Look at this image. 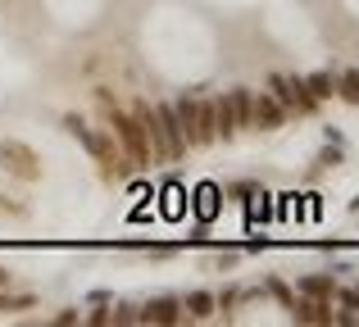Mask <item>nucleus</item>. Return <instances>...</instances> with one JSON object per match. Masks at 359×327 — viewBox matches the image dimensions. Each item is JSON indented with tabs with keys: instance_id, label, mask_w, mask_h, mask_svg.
<instances>
[{
	"instance_id": "nucleus-8",
	"label": "nucleus",
	"mask_w": 359,
	"mask_h": 327,
	"mask_svg": "<svg viewBox=\"0 0 359 327\" xmlns=\"http://www.w3.org/2000/svg\"><path fill=\"white\" fill-rule=\"evenodd\" d=\"M155 218H164V223H182L187 218V209H191V195H187V186L182 182H164V186H155Z\"/></svg>"
},
{
	"instance_id": "nucleus-25",
	"label": "nucleus",
	"mask_w": 359,
	"mask_h": 327,
	"mask_svg": "<svg viewBox=\"0 0 359 327\" xmlns=\"http://www.w3.org/2000/svg\"><path fill=\"white\" fill-rule=\"evenodd\" d=\"M82 323H91V327H109V305H91V314H82Z\"/></svg>"
},
{
	"instance_id": "nucleus-14",
	"label": "nucleus",
	"mask_w": 359,
	"mask_h": 327,
	"mask_svg": "<svg viewBox=\"0 0 359 327\" xmlns=\"http://www.w3.org/2000/svg\"><path fill=\"white\" fill-rule=\"evenodd\" d=\"M305 87H309V96L323 105V100H337V73H327V69H314V73H305Z\"/></svg>"
},
{
	"instance_id": "nucleus-31",
	"label": "nucleus",
	"mask_w": 359,
	"mask_h": 327,
	"mask_svg": "<svg viewBox=\"0 0 359 327\" xmlns=\"http://www.w3.org/2000/svg\"><path fill=\"white\" fill-rule=\"evenodd\" d=\"M346 209H351V214H359V195H351V204H346Z\"/></svg>"
},
{
	"instance_id": "nucleus-22",
	"label": "nucleus",
	"mask_w": 359,
	"mask_h": 327,
	"mask_svg": "<svg viewBox=\"0 0 359 327\" xmlns=\"http://www.w3.org/2000/svg\"><path fill=\"white\" fill-rule=\"evenodd\" d=\"M237 264H241V246H223V250H214V255H210L214 273H232Z\"/></svg>"
},
{
	"instance_id": "nucleus-7",
	"label": "nucleus",
	"mask_w": 359,
	"mask_h": 327,
	"mask_svg": "<svg viewBox=\"0 0 359 327\" xmlns=\"http://www.w3.org/2000/svg\"><path fill=\"white\" fill-rule=\"evenodd\" d=\"M287 314H291V323L332 327V319H337V305H332V300H314V295H300V291H296V300L287 305Z\"/></svg>"
},
{
	"instance_id": "nucleus-6",
	"label": "nucleus",
	"mask_w": 359,
	"mask_h": 327,
	"mask_svg": "<svg viewBox=\"0 0 359 327\" xmlns=\"http://www.w3.org/2000/svg\"><path fill=\"white\" fill-rule=\"evenodd\" d=\"M187 195L196 200L191 209H187V218H196L201 228H210V223H214V218L223 214V204H228V195H223V186H214V182H201L196 191H187Z\"/></svg>"
},
{
	"instance_id": "nucleus-27",
	"label": "nucleus",
	"mask_w": 359,
	"mask_h": 327,
	"mask_svg": "<svg viewBox=\"0 0 359 327\" xmlns=\"http://www.w3.org/2000/svg\"><path fill=\"white\" fill-rule=\"evenodd\" d=\"M237 300H241V291H237V286H223V291H219V314H228Z\"/></svg>"
},
{
	"instance_id": "nucleus-29",
	"label": "nucleus",
	"mask_w": 359,
	"mask_h": 327,
	"mask_svg": "<svg viewBox=\"0 0 359 327\" xmlns=\"http://www.w3.org/2000/svg\"><path fill=\"white\" fill-rule=\"evenodd\" d=\"M109 300H114V295H109L105 286H96V291H87V305H109Z\"/></svg>"
},
{
	"instance_id": "nucleus-4",
	"label": "nucleus",
	"mask_w": 359,
	"mask_h": 327,
	"mask_svg": "<svg viewBox=\"0 0 359 327\" xmlns=\"http://www.w3.org/2000/svg\"><path fill=\"white\" fill-rule=\"evenodd\" d=\"M0 173H9L14 182H41L46 168H41L36 146L18 141V137H0Z\"/></svg>"
},
{
	"instance_id": "nucleus-1",
	"label": "nucleus",
	"mask_w": 359,
	"mask_h": 327,
	"mask_svg": "<svg viewBox=\"0 0 359 327\" xmlns=\"http://www.w3.org/2000/svg\"><path fill=\"white\" fill-rule=\"evenodd\" d=\"M132 118L141 123V132H146V141H150V155H155V164H177V160H187V137H182V127H177V114H173V105H164V100H146V96H132Z\"/></svg>"
},
{
	"instance_id": "nucleus-18",
	"label": "nucleus",
	"mask_w": 359,
	"mask_h": 327,
	"mask_svg": "<svg viewBox=\"0 0 359 327\" xmlns=\"http://www.w3.org/2000/svg\"><path fill=\"white\" fill-rule=\"evenodd\" d=\"M337 96H341L346 105L359 109V69H341V73H337Z\"/></svg>"
},
{
	"instance_id": "nucleus-26",
	"label": "nucleus",
	"mask_w": 359,
	"mask_h": 327,
	"mask_svg": "<svg viewBox=\"0 0 359 327\" xmlns=\"http://www.w3.org/2000/svg\"><path fill=\"white\" fill-rule=\"evenodd\" d=\"M50 323H55V327H78V323H82V309H60Z\"/></svg>"
},
{
	"instance_id": "nucleus-9",
	"label": "nucleus",
	"mask_w": 359,
	"mask_h": 327,
	"mask_svg": "<svg viewBox=\"0 0 359 327\" xmlns=\"http://www.w3.org/2000/svg\"><path fill=\"white\" fill-rule=\"evenodd\" d=\"M287 123H291L287 109H282L269 91H255V127H259V132H278V127H287Z\"/></svg>"
},
{
	"instance_id": "nucleus-24",
	"label": "nucleus",
	"mask_w": 359,
	"mask_h": 327,
	"mask_svg": "<svg viewBox=\"0 0 359 327\" xmlns=\"http://www.w3.org/2000/svg\"><path fill=\"white\" fill-rule=\"evenodd\" d=\"M269 246H273V237H269V232H250V237L241 241V255H264Z\"/></svg>"
},
{
	"instance_id": "nucleus-32",
	"label": "nucleus",
	"mask_w": 359,
	"mask_h": 327,
	"mask_svg": "<svg viewBox=\"0 0 359 327\" xmlns=\"http://www.w3.org/2000/svg\"><path fill=\"white\" fill-rule=\"evenodd\" d=\"M355 286H359V282H355Z\"/></svg>"
},
{
	"instance_id": "nucleus-12",
	"label": "nucleus",
	"mask_w": 359,
	"mask_h": 327,
	"mask_svg": "<svg viewBox=\"0 0 359 327\" xmlns=\"http://www.w3.org/2000/svg\"><path fill=\"white\" fill-rule=\"evenodd\" d=\"M214 123H219V141H237V114H232V96L228 91H219L214 96Z\"/></svg>"
},
{
	"instance_id": "nucleus-15",
	"label": "nucleus",
	"mask_w": 359,
	"mask_h": 327,
	"mask_svg": "<svg viewBox=\"0 0 359 327\" xmlns=\"http://www.w3.org/2000/svg\"><path fill=\"white\" fill-rule=\"evenodd\" d=\"M128 250H141L150 259H173L182 250V241H128Z\"/></svg>"
},
{
	"instance_id": "nucleus-21",
	"label": "nucleus",
	"mask_w": 359,
	"mask_h": 327,
	"mask_svg": "<svg viewBox=\"0 0 359 327\" xmlns=\"http://www.w3.org/2000/svg\"><path fill=\"white\" fill-rule=\"evenodd\" d=\"M264 291H269L273 300L282 305V309H287V305L296 300V286H287V277H282V273H269V282H264Z\"/></svg>"
},
{
	"instance_id": "nucleus-13",
	"label": "nucleus",
	"mask_w": 359,
	"mask_h": 327,
	"mask_svg": "<svg viewBox=\"0 0 359 327\" xmlns=\"http://www.w3.org/2000/svg\"><path fill=\"white\" fill-rule=\"evenodd\" d=\"M232 114H237V127L241 132H255V91L250 87H232Z\"/></svg>"
},
{
	"instance_id": "nucleus-16",
	"label": "nucleus",
	"mask_w": 359,
	"mask_h": 327,
	"mask_svg": "<svg viewBox=\"0 0 359 327\" xmlns=\"http://www.w3.org/2000/svg\"><path fill=\"white\" fill-rule=\"evenodd\" d=\"M23 309H36V295H27V291H9V286H0V314H23Z\"/></svg>"
},
{
	"instance_id": "nucleus-3",
	"label": "nucleus",
	"mask_w": 359,
	"mask_h": 327,
	"mask_svg": "<svg viewBox=\"0 0 359 327\" xmlns=\"http://www.w3.org/2000/svg\"><path fill=\"white\" fill-rule=\"evenodd\" d=\"M82 151L96 160V168H100V177L105 182H128L137 168H132V160L123 155V146L114 141V132L109 127H87V137H82Z\"/></svg>"
},
{
	"instance_id": "nucleus-17",
	"label": "nucleus",
	"mask_w": 359,
	"mask_h": 327,
	"mask_svg": "<svg viewBox=\"0 0 359 327\" xmlns=\"http://www.w3.org/2000/svg\"><path fill=\"white\" fill-rule=\"evenodd\" d=\"M141 300H109V327H137Z\"/></svg>"
},
{
	"instance_id": "nucleus-30",
	"label": "nucleus",
	"mask_w": 359,
	"mask_h": 327,
	"mask_svg": "<svg viewBox=\"0 0 359 327\" xmlns=\"http://www.w3.org/2000/svg\"><path fill=\"white\" fill-rule=\"evenodd\" d=\"M318 250H323V255H341L346 246H341V241H318Z\"/></svg>"
},
{
	"instance_id": "nucleus-11",
	"label": "nucleus",
	"mask_w": 359,
	"mask_h": 327,
	"mask_svg": "<svg viewBox=\"0 0 359 327\" xmlns=\"http://www.w3.org/2000/svg\"><path fill=\"white\" fill-rule=\"evenodd\" d=\"M296 291L300 295H314V300H332V295H337V277L327 273V268H323V273H300Z\"/></svg>"
},
{
	"instance_id": "nucleus-10",
	"label": "nucleus",
	"mask_w": 359,
	"mask_h": 327,
	"mask_svg": "<svg viewBox=\"0 0 359 327\" xmlns=\"http://www.w3.org/2000/svg\"><path fill=\"white\" fill-rule=\"evenodd\" d=\"M182 309H187V319H191V323H210L214 314H219V295L205 291V286H196V291L182 295Z\"/></svg>"
},
{
	"instance_id": "nucleus-20",
	"label": "nucleus",
	"mask_w": 359,
	"mask_h": 327,
	"mask_svg": "<svg viewBox=\"0 0 359 327\" xmlns=\"http://www.w3.org/2000/svg\"><path fill=\"white\" fill-rule=\"evenodd\" d=\"M223 195H228L232 204H241V209H250V204H255V195H259V182H245V177H241V182L223 186Z\"/></svg>"
},
{
	"instance_id": "nucleus-23",
	"label": "nucleus",
	"mask_w": 359,
	"mask_h": 327,
	"mask_svg": "<svg viewBox=\"0 0 359 327\" xmlns=\"http://www.w3.org/2000/svg\"><path fill=\"white\" fill-rule=\"evenodd\" d=\"M0 214H5V218H27V214H32V209H27V204L18 200V195L0 191Z\"/></svg>"
},
{
	"instance_id": "nucleus-19",
	"label": "nucleus",
	"mask_w": 359,
	"mask_h": 327,
	"mask_svg": "<svg viewBox=\"0 0 359 327\" xmlns=\"http://www.w3.org/2000/svg\"><path fill=\"white\" fill-rule=\"evenodd\" d=\"M341 164H346V146L323 141V151L314 155V177H318V173H327V168H341Z\"/></svg>"
},
{
	"instance_id": "nucleus-5",
	"label": "nucleus",
	"mask_w": 359,
	"mask_h": 327,
	"mask_svg": "<svg viewBox=\"0 0 359 327\" xmlns=\"http://www.w3.org/2000/svg\"><path fill=\"white\" fill-rule=\"evenodd\" d=\"M191 323L182 309V295H150L137 309V327H182Z\"/></svg>"
},
{
	"instance_id": "nucleus-28",
	"label": "nucleus",
	"mask_w": 359,
	"mask_h": 327,
	"mask_svg": "<svg viewBox=\"0 0 359 327\" xmlns=\"http://www.w3.org/2000/svg\"><path fill=\"white\" fill-rule=\"evenodd\" d=\"M323 141H332V146H346V132L337 123H323Z\"/></svg>"
},
{
	"instance_id": "nucleus-2",
	"label": "nucleus",
	"mask_w": 359,
	"mask_h": 327,
	"mask_svg": "<svg viewBox=\"0 0 359 327\" xmlns=\"http://www.w3.org/2000/svg\"><path fill=\"white\" fill-rule=\"evenodd\" d=\"M91 96H96L100 123L114 132V141L123 146V155L132 160V168H137V173H146V168L155 164V155H150V141H146V132H141V123L132 118V109L118 105V96L109 87H91Z\"/></svg>"
}]
</instances>
